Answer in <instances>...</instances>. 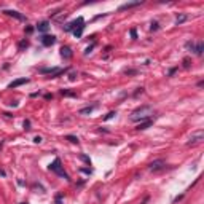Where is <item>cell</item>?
<instances>
[{"instance_id":"cell-1","label":"cell","mask_w":204,"mask_h":204,"mask_svg":"<svg viewBox=\"0 0 204 204\" xmlns=\"http://www.w3.org/2000/svg\"><path fill=\"white\" fill-rule=\"evenodd\" d=\"M152 115H153V108L150 105H142V107L136 108L131 113V121H147L150 120Z\"/></svg>"},{"instance_id":"cell-2","label":"cell","mask_w":204,"mask_h":204,"mask_svg":"<svg viewBox=\"0 0 204 204\" xmlns=\"http://www.w3.org/2000/svg\"><path fill=\"white\" fill-rule=\"evenodd\" d=\"M50 171H51V172H54V174H57L59 177L65 179V180H69V179H70V177H69V174L64 171V167H62V164H61V159H59V158H56L53 163L50 164Z\"/></svg>"},{"instance_id":"cell-3","label":"cell","mask_w":204,"mask_h":204,"mask_svg":"<svg viewBox=\"0 0 204 204\" xmlns=\"http://www.w3.org/2000/svg\"><path fill=\"white\" fill-rule=\"evenodd\" d=\"M81 26H85V19L81 18V16H78L77 19H73L72 22H69V24H65V27H64V30H75V29H78V27H81Z\"/></svg>"},{"instance_id":"cell-4","label":"cell","mask_w":204,"mask_h":204,"mask_svg":"<svg viewBox=\"0 0 204 204\" xmlns=\"http://www.w3.org/2000/svg\"><path fill=\"white\" fill-rule=\"evenodd\" d=\"M203 139H204V131H203V129H199V131H195V132H191L190 140L187 142V145H195V144H199Z\"/></svg>"},{"instance_id":"cell-5","label":"cell","mask_w":204,"mask_h":204,"mask_svg":"<svg viewBox=\"0 0 204 204\" xmlns=\"http://www.w3.org/2000/svg\"><path fill=\"white\" fill-rule=\"evenodd\" d=\"M42 73H50L51 78H56V77H59L62 75V73L65 72V69H59V67H53V69H42L40 70Z\"/></svg>"},{"instance_id":"cell-6","label":"cell","mask_w":204,"mask_h":204,"mask_svg":"<svg viewBox=\"0 0 204 204\" xmlns=\"http://www.w3.org/2000/svg\"><path fill=\"white\" fill-rule=\"evenodd\" d=\"M164 167H166V163H164L163 159H156V161H153V163L150 164V171H152V172L163 171Z\"/></svg>"},{"instance_id":"cell-7","label":"cell","mask_w":204,"mask_h":204,"mask_svg":"<svg viewBox=\"0 0 204 204\" xmlns=\"http://www.w3.org/2000/svg\"><path fill=\"white\" fill-rule=\"evenodd\" d=\"M54 42H56V37H54V35H43L42 37V45L43 46H51V45H54Z\"/></svg>"},{"instance_id":"cell-8","label":"cell","mask_w":204,"mask_h":204,"mask_svg":"<svg viewBox=\"0 0 204 204\" xmlns=\"http://www.w3.org/2000/svg\"><path fill=\"white\" fill-rule=\"evenodd\" d=\"M26 83H29V78H18V80L11 81V83L8 85V88H18V86L26 85Z\"/></svg>"},{"instance_id":"cell-9","label":"cell","mask_w":204,"mask_h":204,"mask_svg":"<svg viewBox=\"0 0 204 204\" xmlns=\"http://www.w3.org/2000/svg\"><path fill=\"white\" fill-rule=\"evenodd\" d=\"M3 13L5 14H8V16H13V18H16V19H19V21H24V16H22L21 13H19V11H14V10H5L3 11Z\"/></svg>"},{"instance_id":"cell-10","label":"cell","mask_w":204,"mask_h":204,"mask_svg":"<svg viewBox=\"0 0 204 204\" xmlns=\"http://www.w3.org/2000/svg\"><path fill=\"white\" fill-rule=\"evenodd\" d=\"M61 56L64 57V59H70V57H72V51H70L69 46H62L61 48Z\"/></svg>"},{"instance_id":"cell-11","label":"cell","mask_w":204,"mask_h":204,"mask_svg":"<svg viewBox=\"0 0 204 204\" xmlns=\"http://www.w3.org/2000/svg\"><path fill=\"white\" fill-rule=\"evenodd\" d=\"M48 29H50V22L48 21H42V22H38V24H37V30H38V32H46Z\"/></svg>"},{"instance_id":"cell-12","label":"cell","mask_w":204,"mask_h":204,"mask_svg":"<svg viewBox=\"0 0 204 204\" xmlns=\"http://www.w3.org/2000/svg\"><path fill=\"white\" fill-rule=\"evenodd\" d=\"M203 51H204V43L203 42H198V45L195 46V53L198 56H203Z\"/></svg>"},{"instance_id":"cell-13","label":"cell","mask_w":204,"mask_h":204,"mask_svg":"<svg viewBox=\"0 0 204 204\" xmlns=\"http://www.w3.org/2000/svg\"><path fill=\"white\" fill-rule=\"evenodd\" d=\"M150 124H152V121H150V120H147V121H140L139 126H137V129H139V131H144V129H147L148 126H150Z\"/></svg>"},{"instance_id":"cell-14","label":"cell","mask_w":204,"mask_h":204,"mask_svg":"<svg viewBox=\"0 0 204 204\" xmlns=\"http://www.w3.org/2000/svg\"><path fill=\"white\" fill-rule=\"evenodd\" d=\"M136 5H140V2H132V3H124V5L120 6V10H128V8H132Z\"/></svg>"},{"instance_id":"cell-15","label":"cell","mask_w":204,"mask_h":204,"mask_svg":"<svg viewBox=\"0 0 204 204\" xmlns=\"http://www.w3.org/2000/svg\"><path fill=\"white\" fill-rule=\"evenodd\" d=\"M94 108H96V105H89V107H85V108H81L80 110V113L81 115H86V113H91Z\"/></svg>"},{"instance_id":"cell-16","label":"cell","mask_w":204,"mask_h":204,"mask_svg":"<svg viewBox=\"0 0 204 204\" xmlns=\"http://www.w3.org/2000/svg\"><path fill=\"white\" fill-rule=\"evenodd\" d=\"M83 29H85V26H81V27H78V29H75V30H73V35H75L77 38H80L81 34H83Z\"/></svg>"},{"instance_id":"cell-17","label":"cell","mask_w":204,"mask_h":204,"mask_svg":"<svg viewBox=\"0 0 204 204\" xmlns=\"http://www.w3.org/2000/svg\"><path fill=\"white\" fill-rule=\"evenodd\" d=\"M187 21V14H180V16L177 18V19H175V24H182V22H185Z\"/></svg>"},{"instance_id":"cell-18","label":"cell","mask_w":204,"mask_h":204,"mask_svg":"<svg viewBox=\"0 0 204 204\" xmlns=\"http://www.w3.org/2000/svg\"><path fill=\"white\" fill-rule=\"evenodd\" d=\"M27 46H29V43H27L26 40H22V42H19V45H18V50H19V51H22L24 48H27Z\"/></svg>"},{"instance_id":"cell-19","label":"cell","mask_w":204,"mask_h":204,"mask_svg":"<svg viewBox=\"0 0 204 204\" xmlns=\"http://www.w3.org/2000/svg\"><path fill=\"white\" fill-rule=\"evenodd\" d=\"M116 115V112H108L107 115L104 116V121H107V120H110V118H113V116Z\"/></svg>"},{"instance_id":"cell-20","label":"cell","mask_w":204,"mask_h":204,"mask_svg":"<svg viewBox=\"0 0 204 204\" xmlns=\"http://www.w3.org/2000/svg\"><path fill=\"white\" fill-rule=\"evenodd\" d=\"M62 96H69V97H75V93H72V91H65V89H62Z\"/></svg>"},{"instance_id":"cell-21","label":"cell","mask_w":204,"mask_h":204,"mask_svg":"<svg viewBox=\"0 0 204 204\" xmlns=\"http://www.w3.org/2000/svg\"><path fill=\"white\" fill-rule=\"evenodd\" d=\"M67 140H70L72 144H78V137L75 136H67Z\"/></svg>"},{"instance_id":"cell-22","label":"cell","mask_w":204,"mask_h":204,"mask_svg":"<svg viewBox=\"0 0 204 204\" xmlns=\"http://www.w3.org/2000/svg\"><path fill=\"white\" fill-rule=\"evenodd\" d=\"M187 50H191V51H195V43L193 42H187Z\"/></svg>"},{"instance_id":"cell-23","label":"cell","mask_w":204,"mask_h":204,"mask_svg":"<svg viewBox=\"0 0 204 204\" xmlns=\"http://www.w3.org/2000/svg\"><path fill=\"white\" fill-rule=\"evenodd\" d=\"M131 37L134 38V40L137 38V32H136V29H131Z\"/></svg>"},{"instance_id":"cell-24","label":"cell","mask_w":204,"mask_h":204,"mask_svg":"<svg viewBox=\"0 0 204 204\" xmlns=\"http://www.w3.org/2000/svg\"><path fill=\"white\" fill-rule=\"evenodd\" d=\"M156 29H158V22L153 21V22H152V30H156Z\"/></svg>"},{"instance_id":"cell-25","label":"cell","mask_w":204,"mask_h":204,"mask_svg":"<svg viewBox=\"0 0 204 204\" xmlns=\"http://www.w3.org/2000/svg\"><path fill=\"white\" fill-rule=\"evenodd\" d=\"M94 48V43H93V45L91 46H88V48H86V51H85V54H88V53H91V50Z\"/></svg>"},{"instance_id":"cell-26","label":"cell","mask_w":204,"mask_h":204,"mask_svg":"<svg viewBox=\"0 0 204 204\" xmlns=\"http://www.w3.org/2000/svg\"><path fill=\"white\" fill-rule=\"evenodd\" d=\"M26 32H27V34H32V32H34V27H30V26L26 27Z\"/></svg>"},{"instance_id":"cell-27","label":"cell","mask_w":204,"mask_h":204,"mask_svg":"<svg viewBox=\"0 0 204 204\" xmlns=\"http://www.w3.org/2000/svg\"><path fill=\"white\" fill-rule=\"evenodd\" d=\"M24 128L26 129H30V121H24Z\"/></svg>"},{"instance_id":"cell-28","label":"cell","mask_w":204,"mask_h":204,"mask_svg":"<svg viewBox=\"0 0 204 204\" xmlns=\"http://www.w3.org/2000/svg\"><path fill=\"white\" fill-rule=\"evenodd\" d=\"M34 142L40 144V142H42V137H40V136H37V137H35V139H34Z\"/></svg>"},{"instance_id":"cell-29","label":"cell","mask_w":204,"mask_h":204,"mask_svg":"<svg viewBox=\"0 0 204 204\" xmlns=\"http://www.w3.org/2000/svg\"><path fill=\"white\" fill-rule=\"evenodd\" d=\"M80 158H81V159H83V161H86V163H89V158H88V156H85V155H81V156H80Z\"/></svg>"},{"instance_id":"cell-30","label":"cell","mask_w":204,"mask_h":204,"mask_svg":"<svg viewBox=\"0 0 204 204\" xmlns=\"http://www.w3.org/2000/svg\"><path fill=\"white\" fill-rule=\"evenodd\" d=\"M21 204H27V203H21Z\"/></svg>"}]
</instances>
